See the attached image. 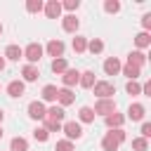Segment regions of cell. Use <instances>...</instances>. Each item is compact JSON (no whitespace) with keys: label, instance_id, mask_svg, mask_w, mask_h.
Here are the masks:
<instances>
[{"label":"cell","instance_id":"6da1fadb","mask_svg":"<svg viewBox=\"0 0 151 151\" xmlns=\"http://www.w3.org/2000/svg\"><path fill=\"white\" fill-rule=\"evenodd\" d=\"M92 90H94V94L99 99H113V94H116V85L109 83V80H97L92 85Z\"/></svg>","mask_w":151,"mask_h":151},{"label":"cell","instance_id":"7a4b0ae2","mask_svg":"<svg viewBox=\"0 0 151 151\" xmlns=\"http://www.w3.org/2000/svg\"><path fill=\"white\" fill-rule=\"evenodd\" d=\"M42 52H45V50H42V45H38V42H31V45L24 50V59H26L28 64H33V66H35V64L42 59Z\"/></svg>","mask_w":151,"mask_h":151},{"label":"cell","instance_id":"3957f363","mask_svg":"<svg viewBox=\"0 0 151 151\" xmlns=\"http://www.w3.org/2000/svg\"><path fill=\"white\" fill-rule=\"evenodd\" d=\"M61 130H64V134H66V139H68V142L80 139V137H83V127H80V123H76V120L61 123Z\"/></svg>","mask_w":151,"mask_h":151},{"label":"cell","instance_id":"277c9868","mask_svg":"<svg viewBox=\"0 0 151 151\" xmlns=\"http://www.w3.org/2000/svg\"><path fill=\"white\" fill-rule=\"evenodd\" d=\"M92 111H94V116H104V118H106L109 113L116 111V101H113V99H99Z\"/></svg>","mask_w":151,"mask_h":151},{"label":"cell","instance_id":"5b68a950","mask_svg":"<svg viewBox=\"0 0 151 151\" xmlns=\"http://www.w3.org/2000/svg\"><path fill=\"white\" fill-rule=\"evenodd\" d=\"M45 113H47V109H45V104L42 101H31L28 104V118H33V120H45Z\"/></svg>","mask_w":151,"mask_h":151},{"label":"cell","instance_id":"8992f818","mask_svg":"<svg viewBox=\"0 0 151 151\" xmlns=\"http://www.w3.org/2000/svg\"><path fill=\"white\" fill-rule=\"evenodd\" d=\"M78 80H80V71L78 68H66L64 71V76H61V83H64V87H73V85H78Z\"/></svg>","mask_w":151,"mask_h":151},{"label":"cell","instance_id":"52a82bcc","mask_svg":"<svg viewBox=\"0 0 151 151\" xmlns=\"http://www.w3.org/2000/svg\"><path fill=\"white\" fill-rule=\"evenodd\" d=\"M45 50H47V54H50V57L59 59V57H64V50H66V45H64L61 40H57V38H54V40H50V42H47V47H45Z\"/></svg>","mask_w":151,"mask_h":151},{"label":"cell","instance_id":"ba28073f","mask_svg":"<svg viewBox=\"0 0 151 151\" xmlns=\"http://www.w3.org/2000/svg\"><path fill=\"white\" fill-rule=\"evenodd\" d=\"M45 14H47V19H59L61 17V2H57V0H50V2H45Z\"/></svg>","mask_w":151,"mask_h":151},{"label":"cell","instance_id":"9c48e42d","mask_svg":"<svg viewBox=\"0 0 151 151\" xmlns=\"http://www.w3.org/2000/svg\"><path fill=\"white\" fill-rule=\"evenodd\" d=\"M21 76H24V83H35V80L40 78V71H38V66L26 64V66L21 68Z\"/></svg>","mask_w":151,"mask_h":151},{"label":"cell","instance_id":"30bf717a","mask_svg":"<svg viewBox=\"0 0 151 151\" xmlns=\"http://www.w3.org/2000/svg\"><path fill=\"white\" fill-rule=\"evenodd\" d=\"M57 101H59V106L64 109V106H68V104H73V101H76V94H73L68 87H61V90L57 92Z\"/></svg>","mask_w":151,"mask_h":151},{"label":"cell","instance_id":"8fae6325","mask_svg":"<svg viewBox=\"0 0 151 151\" xmlns=\"http://www.w3.org/2000/svg\"><path fill=\"white\" fill-rule=\"evenodd\" d=\"M64 116H66V111L61 109V106H50L47 109V113H45V120H54V123H64Z\"/></svg>","mask_w":151,"mask_h":151},{"label":"cell","instance_id":"7c38bea8","mask_svg":"<svg viewBox=\"0 0 151 151\" xmlns=\"http://www.w3.org/2000/svg\"><path fill=\"white\" fill-rule=\"evenodd\" d=\"M78 26H80V21L76 19V14H66V17L61 19V28H64L66 33H76Z\"/></svg>","mask_w":151,"mask_h":151},{"label":"cell","instance_id":"4fadbf2b","mask_svg":"<svg viewBox=\"0 0 151 151\" xmlns=\"http://www.w3.org/2000/svg\"><path fill=\"white\" fill-rule=\"evenodd\" d=\"M144 116H146V109L142 106V104H130V109H127V118L130 120H144Z\"/></svg>","mask_w":151,"mask_h":151},{"label":"cell","instance_id":"5bb4252c","mask_svg":"<svg viewBox=\"0 0 151 151\" xmlns=\"http://www.w3.org/2000/svg\"><path fill=\"white\" fill-rule=\"evenodd\" d=\"M127 64H130V66L142 68V66L146 64V54H144V52H139V50H134V52H130V54H127Z\"/></svg>","mask_w":151,"mask_h":151},{"label":"cell","instance_id":"9a60e30c","mask_svg":"<svg viewBox=\"0 0 151 151\" xmlns=\"http://www.w3.org/2000/svg\"><path fill=\"white\" fill-rule=\"evenodd\" d=\"M104 73H106V76H118V73H120V61H118L116 57H109V59L104 61Z\"/></svg>","mask_w":151,"mask_h":151},{"label":"cell","instance_id":"2e32d148","mask_svg":"<svg viewBox=\"0 0 151 151\" xmlns=\"http://www.w3.org/2000/svg\"><path fill=\"white\" fill-rule=\"evenodd\" d=\"M24 90H26V83H24V80H12V83L7 85V94H9V97H14V99H17V97H21V94H24Z\"/></svg>","mask_w":151,"mask_h":151},{"label":"cell","instance_id":"e0dca14e","mask_svg":"<svg viewBox=\"0 0 151 151\" xmlns=\"http://www.w3.org/2000/svg\"><path fill=\"white\" fill-rule=\"evenodd\" d=\"M104 120H106L109 130H116V127H120V125L125 123V116H123V113H118V111H113V113H109Z\"/></svg>","mask_w":151,"mask_h":151},{"label":"cell","instance_id":"ac0fdd59","mask_svg":"<svg viewBox=\"0 0 151 151\" xmlns=\"http://www.w3.org/2000/svg\"><path fill=\"white\" fill-rule=\"evenodd\" d=\"M24 57V50L19 47V45H7V50H5V59H9V61H19Z\"/></svg>","mask_w":151,"mask_h":151},{"label":"cell","instance_id":"d6986e66","mask_svg":"<svg viewBox=\"0 0 151 151\" xmlns=\"http://www.w3.org/2000/svg\"><path fill=\"white\" fill-rule=\"evenodd\" d=\"M97 80H94V71H83L80 73V80H78V85L80 87H85V90H92V85H94Z\"/></svg>","mask_w":151,"mask_h":151},{"label":"cell","instance_id":"ffe728a7","mask_svg":"<svg viewBox=\"0 0 151 151\" xmlns=\"http://www.w3.org/2000/svg\"><path fill=\"white\" fill-rule=\"evenodd\" d=\"M118 146H120V144L116 142V137H113L111 132H106L104 139H101V149H104V151H118Z\"/></svg>","mask_w":151,"mask_h":151},{"label":"cell","instance_id":"44dd1931","mask_svg":"<svg viewBox=\"0 0 151 151\" xmlns=\"http://www.w3.org/2000/svg\"><path fill=\"white\" fill-rule=\"evenodd\" d=\"M134 45H137V47H139V52H142L144 47H149V45H151V35H149V33H144V31H142V33H137V35H134Z\"/></svg>","mask_w":151,"mask_h":151},{"label":"cell","instance_id":"7402d4cb","mask_svg":"<svg viewBox=\"0 0 151 151\" xmlns=\"http://www.w3.org/2000/svg\"><path fill=\"white\" fill-rule=\"evenodd\" d=\"M9 151H28V142L24 137H14L9 142Z\"/></svg>","mask_w":151,"mask_h":151},{"label":"cell","instance_id":"603a6c76","mask_svg":"<svg viewBox=\"0 0 151 151\" xmlns=\"http://www.w3.org/2000/svg\"><path fill=\"white\" fill-rule=\"evenodd\" d=\"M120 71H123V76H127L130 80H137V78H139V73H142V68H137V66H130V64L120 66Z\"/></svg>","mask_w":151,"mask_h":151},{"label":"cell","instance_id":"cb8c5ba5","mask_svg":"<svg viewBox=\"0 0 151 151\" xmlns=\"http://www.w3.org/2000/svg\"><path fill=\"white\" fill-rule=\"evenodd\" d=\"M57 87L54 85H45L42 87V101H57Z\"/></svg>","mask_w":151,"mask_h":151},{"label":"cell","instance_id":"d4e9b609","mask_svg":"<svg viewBox=\"0 0 151 151\" xmlns=\"http://www.w3.org/2000/svg\"><path fill=\"white\" fill-rule=\"evenodd\" d=\"M78 118H80V123H94V111L90 106H83L78 111Z\"/></svg>","mask_w":151,"mask_h":151},{"label":"cell","instance_id":"484cf974","mask_svg":"<svg viewBox=\"0 0 151 151\" xmlns=\"http://www.w3.org/2000/svg\"><path fill=\"white\" fill-rule=\"evenodd\" d=\"M87 50H90L92 54H101V52H104V42H101L99 38H92V40H87Z\"/></svg>","mask_w":151,"mask_h":151},{"label":"cell","instance_id":"4316f807","mask_svg":"<svg viewBox=\"0 0 151 151\" xmlns=\"http://www.w3.org/2000/svg\"><path fill=\"white\" fill-rule=\"evenodd\" d=\"M42 7H45V2H42V0H28V2H26V12H31V14L42 12Z\"/></svg>","mask_w":151,"mask_h":151},{"label":"cell","instance_id":"83f0119b","mask_svg":"<svg viewBox=\"0 0 151 151\" xmlns=\"http://www.w3.org/2000/svg\"><path fill=\"white\" fill-rule=\"evenodd\" d=\"M73 50H76L78 54H83V52L87 50V38H83V35H76V38H73Z\"/></svg>","mask_w":151,"mask_h":151},{"label":"cell","instance_id":"f1b7e54d","mask_svg":"<svg viewBox=\"0 0 151 151\" xmlns=\"http://www.w3.org/2000/svg\"><path fill=\"white\" fill-rule=\"evenodd\" d=\"M66 68H68V64H66V59H64V57L52 59V71H54V73H64Z\"/></svg>","mask_w":151,"mask_h":151},{"label":"cell","instance_id":"f546056e","mask_svg":"<svg viewBox=\"0 0 151 151\" xmlns=\"http://www.w3.org/2000/svg\"><path fill=\"white\" fill-rule=\"evenodd\" d=\"M125 92H127V94H132V97H137V94H142V85H139L137 80H127Z\"/></svg>","mask_w":151,"mask_h":151},{"label":"cell","instance_id":"4dcf8cb0","mask_svg":"<svg viewBox=\"0 0 151 151\" xmlns=\"http://www.w3.org/2000/svg\"><path fill=\"white\" fill-rule=\"evenodd\" d=\"M132 149H134V151H146V149H149V139L134 137V139H132Z\"/></svg>","mask_w":151,"mask_h":151},{"label":"cell","instance_id":"1f68e13d","mask_svg":"<svg viewBox=\"0 0 151 151\" xmlns=\"http://www.w3.org/2000/svg\"><path fill=\"white\" fill-rule=\"evenodd\" d=\"M104 9H106L109 14H116V12H120V2H118V0H106V2H104Z\"/></svg>","mask_w":151,"mask_h":151},{"label":"cell","instance_id":"d6a6232c","mask_svg":"<svg viewBox=\"0 0 151 151\" xmlns=\"http://www.w3.org/2000/svg\"><path fill=\"white\" fill-rule=\"evenodd\" d=\"M33 137H35V142H47L50 132H47L45 127H35V130H33Z\"/></svg>","mask_w":151,"mask_h":151},{"label":"cell","instance_id":"836d02e7","mask_svg":"<svg viewBox=\"0 0 151 151\" xmlns=\"http://www.w3.org/2000/svg\"><path fill=\"white\" fill-rule=\"evenodd\" d=\"M80 7V0H66V2H61V9H66V12H76Z\"/></svg>","mask_w":151,"mask_h":151},{"label":"cell","instance_id":"e575fe53","mask_svg":"<svg viewBox=\"0 0 151 151\" xmlns=\"http://www.w3.org/2000/svg\"><path fill=\"white\" fill-rule=\"evenodd\" d=\"M109 132L116 137V142H118V144H123V142L127 139V134H125V130H123V127H116V130H109Z\"/></svg>","mask_w":151,"mask_h":151},{"label":"cell","instance_id":"d590c367","mask_svg":"<svg viewBox=\"0 0 151 151\" xmlns=\"http://www.w3.org/2000/svg\"><path fill=\"white\" fill-rule=\"evenodd\" d=\"M54 151H73V142H68V139H61V142H57Z\"/></svg>","mask_w":151,"mask_h":151},{"label":"cell","instance_id":"8d00e7d4","mask_svg":"<svg viewBox=\"0 0 151 151\" xmlns=\"http://www.w3.org/2000/svg\"><path fill=\"white\" fill-rule=\"evenodd\" d=\"M47 132H59L61 130V123H54V120H45V125H42Z\"/></svg>","mask_w":151,"mask_h":151},{"label":"cell","instance_id":"74e56055","mask_svg":"<svg viewBox=\"0 0 151 151\" xmlns=\"http://www.w3.org/2000/svg\"><path fill=\"white\" fill-rule=\"evenodd\" d=\"M142 137H144V139L151 137V123H142Z\"/></svg>","mask_w":151,"mask_h":151},{"label":"cell","instance_id":"f35d334b","mask_svg":"<svg viewBox=\"0 0 151 151\" xmlns=\"http://www.w3.org/2000/svg\"><path fill=\"white\" fill-rule=\"evenodd\" d=\"M142 26H144V33L151 28V14H144V17H142Z\"/></svg>","mask_w":151,"mask_h":151},{"label":"cell","instance_id":"ab89813d","mask_svg":"<svg viewBox=\"0 0 151 151\" xmlns=\"http://www.w3.org/2000/svg\"><path fill=\"white\" fill-rule=\"evenodd\" d=\"M142 92H144L146 97H151V83H144V85H142Z\"/></svg>","mask_w":151,"mask_h":151},{"label":"cell","instance_id":"60d3db41","mask_svg":"<svg viewBox=\"0 0 151 151\" xmlns=\"http://www.w3.org/2000/svg\"><path fill=\"white\" fill-rule=\"evenodd\" d=\"M5 68V57H0V71Z\"/></svg>","mask_w":151,"mask_h":151},{"label":"cell","instance_id":"b9f144b4","mask_svg":"<svg viewBox=\"0 0 151 151\" xmlns=\"http://www.w3.org/2000/svg\"><path fill=\"white\" fill-rule=\"evenodd\" d=\"M2 118H5V113H2V109H0V123H2Z\"/></svg>","mask_w":151,"mask_h":151},{"label":"cell","instance_id":"7bdbcfd3","mask_svg":"<svg viewBox=\"0 0 151 151\" xmlns=\"http://www.w3.org/2000/svg\"><path fill=\"white\" fill-rule=\"evenodd\" d=\"M0 139H2V127H0Z\"/></svg>","mask_w":151,"mask_h":151},{"label":"cell","instance_id":"ee69618b","mask_svg":"<svg viewBox=\"0 0 151 151\" xmlns=\"http://www.w3.org/2000/svg\"><path fill=\"white\" fill-rule=\"evenodd\" d=\"M0 35H2V24H0Z\"/></svg>","mask_w":151,"mask_h":151}]
</instances>
